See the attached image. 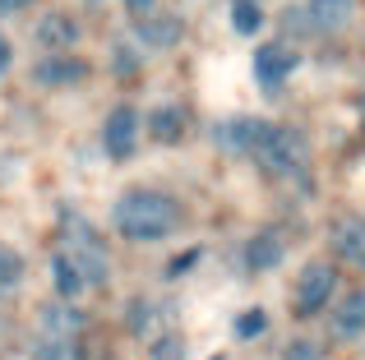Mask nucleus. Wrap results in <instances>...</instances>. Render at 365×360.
I'll return each mask as SVG.
<instances>
[{
  "mask_svg": "<svg viewBox=\"0 0 365 360\" xmlns=\"http://www.w3.org/2000/svg\"><path fill=\"white\" fill-rule=\"evenodd\" d=\"M111 226L125 240H167L180 226V203L162 189H125L111 208Z\"/></svg>",
  "mask_w": 365,
  "mask_h": 360,
  "instance_id": "f257e3e1",
  "label": "nucleus"
},
{
  "mask_svg": "<svg viewBox=\"0 0 365 360\" xmlns=\"http://www.w3.org/2000/svg\"><path fill=\"white\" fill-rule=\"evenodd\" d=\"M250 157H255L268 176H301L305 166H310V144H305L301 129L268 125V120H264V129H259L255 153H250Z\"/></svg>",
  "mask_w": 365,
  "mask_h": 360,
  "instance_id": "f03ea898",
  "label": "nucleus"
},
{
  "mask_svg": "<svg viewBox=\"0 0 365 360\" xmlns=\"http://www.w3.org/2000/svg\"><path fill=\"white\" fill-rule=\"evenodd\" d=\"M65 259L79 268V277H83V287H107V277H111V263H107V250H102V240H98V231H93L83 217H65Z\"/></svg>",
  "mask_w": 365,
  "mask_h": 360,
  "instance_id": "7ed1b4c3",
  "label": "nucleus"
},
{
  "mask_svg": "<svg viewBox=\"0 0 365 360\" xmlns=\"http://www.w3.org/2000/svg\"><path fill=\"white\" fill-rule=\"evenodd\" d=\"M333 291H338V268H333V263H324V259L305 263L301 277H296V291H292L296 314L310 319V314H319V309H329Z\"/></svg>",
  "mask_w": 365,
  "mask_h": 360,
  "instance_id": "20e7f679",
  "label": "nucleus"
},
{
  "mask_svg": "<svg viewBox=\"0 0 365 360\" xmlns=\"http://www.w3.org/2000/svg\"><path fill=\"white\" fill-rule=\"evenodd\" d=\"M139 125H143V116L134 107H111V116L102 120V148H107V157L111 162H130L134 157V144H139Z\"/></svg>",
  "mask_w": 365,
  "mask_h": 360,
  "instance_id": "39448f33",
  "label": "nucleus"
},
{
  "mask_svg": "<svg viewBox=\"0 0 365 360\" xmlns=\"http://www.w3.org/2000/svg\"><path fill=\"white\" fill-rule=\"evenodd\" d=\"M88 79V60L83 55H46V60L33 65V83L37 88H79Z\"/></svg>",
  "mask_w": 365,
  "mask_h": 360,
  "instance_id": "423d86ee",
  "label": "nucleus"
},
{
  "mask_svg": "<svg viewBox=\"0 0 365 360\" xmlns=\"http://www.w3.org/2000/svg\"><path fill=\"white\" fill-rule=\"evenodd\" d=\"M259 129H264V120H255V116H227V120L213 125V144L222 148V153H232V157H250Z\"/></svg>",
  "mask_w": 365,
  "mask_h": 360,
  "instance_id": "0eeeda50",
  "label": "nucleus"
},
{
  "mask_svg": "<svg viewBox=\"0 0 365 360\" xmlns=\"http://www.w3.org/2000/svg\"><path fill=\"white\" fill-rule=\"evenodd\" d=\"M33 37H37V46H46L51 55H70V46H79V23H74L70 14H61V9H46V14L37 18Z\"/></svg>",
  "mask_w": 365,
  "mask_h": 360,
  "instance_id": "6e6552de",
  "label": "nucleus"
},
{
  "mask_svg": "<svg viewBox=\"0 0 365 360\" xmlns=\"http://www.w3.org/2000/svg\"><path fill=\"white\" fill-rule=\"evenodd\" d=\"M292 70H296V51L292 46H282V42L255 46V79L264 83V88H277L282 79H292Z\"/></svg>",
  "mask_w": 365,
  "mask_h": 360,
  "instance_id": "1a4fd4ad",
  "label": "nucleus"
},
{
  "mask_svg": "<svg viewBox=\"0 0 365 360\" xmlns=\"http://www.w3.org/2000/svg\"><path fill=\"white\" fill-rule=\"evenodd\" d=\"M333 337L338 342H356V337H365V287L347 291V296L333 305Z\"/></svg>",
  "mask_w": 365,
  "mask_h": 360,
  "instance_id": "9d476101",
  "label": "nucleus"
},
{
  "mask_svg": "<svg viewBox=\"0 0 365 360\" xmlns=\"http://www.w3.org/2000/svg\"><path fill=\"white\" fill-rule=\"evenodd\" d=\"M37 337H70V342H79L83 337V314L70 305V300L42 305V314H37Z\"/></svg>",
  "mask_w": 365,
  "mask_h": 360,
  "instance_id": "9b49d317",
  "label": "nucleus"
},
{
  "mask_svg": "<svg viewBox=\"0 0 365 360\" xmlns=\"http://www.w3.org/2000/svg\"><path fill=\"white\" fill-rule=\"evenodd\" d=\"M180 33H185V28H180V18L176 14H143L139 23H134V42L139 46H148V51H171V46L180 42Z\"/></svg>",
  "mask_w": 365,
  "mask_h": 360,
  "instance_id": "f8f14e48",
  "label": "nucleus"
},
{
  "mask_svg": "<svg viewBox=\"0 0 365 360\" xmlns=\"http://www.w3.org/2000/svg\"><path fill=\"white\" fill-rule=\"evenodd\" d=\"M351 14H356V0H305V18L314 33H338L351 23Z\"/></svg>",
  "mask_w": 365,
  "mask_h": 360,
  "instance_id": "ddd939ff",
  "label": "nucleus"
},
{
  "mask_svg": "<svg viewBox=\"0 0 365 360\" xmlns=\"http://www.w3.org/2000/svg\"><path fill=\"white\" fill-rule=\"evenodd\" d=\"M282 254H287L282 231H255V235H250V245H245V268L250 272H268V268L282 263Z\"/></svg>",
  "mask_w": 365,
  "mask_h": 360,
  "instance_id": "4468645a",
  "label": "nucleus"
},
{
  "mask_svg": "<svg viewBox=\"0 0 365 360\" xmlns=\"http://www.w3.org/2000/svg\"><path fill=\"white\" fill-rule=\"evenodd\" d=\"M143 125H148V134L158 139V144H180V134H185V111H180L176 102H162V107H153L148 116H143Z\"/></svg>",
  "mask_w": 365,
  "mask_h": 360,
  "instance_id": "2eb2a0df",
  "label": "nucleus"
},
{
  "mask_svg": "<svg viewBox=\"0 0 365 360\" xmlns=\"http://www.w3.org/2000/svg\"><path fill=\"white\" fill-rule=\"evenodd\" d=\"M333 250L347 263L365 268V217H342V222L333 226Z\"/></svg>",
  "mask_w": 365,
  "mask_h": 360,
  "instance_id": "dca6fc26",
  "label": "nucleus"
},
{
  "mask_svg": "<svg viewBox=\"0 0 365 360\" xmlns=\"http://www.w3.org/2000/svg\"><path fill=\"white\" fill-rule=\"evenodd\" d=\"M51 282H56V296H61V300H70V305H74V296L83 291L79 268H74V263L65 259V254H56V259H51Z\"/></svg>",
  "mask_w": 365,
  "mask_h": 360,
  "instance_id": "f3484780",
  "label": "nucleus"
},
{
  "mask_svg": "<svg viewBox=\"0 0 365 360\" xmlns=\"http://www.w3.org/2000/svg\"><path fill=\"white\" fill-rule=\"evenodd\" d=\"M33 360H83V351L70 337H33Z\"/></svg>",
  "mask_w": 365,
  "mask_h": 360,
  "instance_id": "a211bd4d",
  "label": "nucleus"
},
{
  "mask_svg": "<svg viewBox=\"0 0 365 360\" xmlns=\"http://www.w3.org/2000/svg\"><path fill=\"white\" fill-rule=\"evenodd\" d=\"M19 282H24V254L9 250V245H0V296H9Z\"/></svg>",
  "mask_w": 365,
  "mask_h": 360,
  "instance_id": "6ab92c4d",
  "label": "nucleus"
},
{
  "mask_svg": "<svg viewBox=\"0 0 365 360\" xmlns=\"http://www.w3.org/2000/svg\"><path fill=\"white\" fill-rule=\"evenodd\" d=\"M232 28L241 37H255L259 28H264V9H259L255 0H236V5H232Z\"/></svg>",
  "mask_w": 365,
  "mask_h": 360,
  "instance_id": "aec40b11",
  "label": "nucleus"
},
{
  "mask_svg": "<svg viewBox=\"0 0 365 360\" xmlns=\"http://www.w3.org/2000/svg\"><path fill=\"white\" fill-rule=\"evenodd\" d=\"M282 360H324V346L310 342V337H292L282 346Z\"/></svg>",
  "mask_w": 365,
  "mask_h": 360,
  "instance_id": "412c9836",
  "label": "nucleus"
},
{
  "mask_svg": "<svg viewBox=\"0 0 365 360\" xmlns=\"http://www.w3.org/2000/svg\"><path fill=\"white\" fill-rule=\"evenodd\" d=\"M268 328V314L264 309H245L241 319H236V337H241V342H250V337H259Z\"/></svg>",
  "mask_w": 365,
  "mask_h": 360,
  "instance_id": "4be33fe9",
  "label": "nucleus"
},
{
  "mask_svg": "<svg viewBox=\"0 0 365 360\" xmlns=\"http://www.w3.org/2000/svg\"><path fill=\"white\" fill-rule=\"evenodd\" d=\"M153 356L158 360H180L185 356V342H180V337H162V342L153 346Z\"/></svg>",
  "mask_w": 365,
  "mask_h": 360,
  "instance_id": "5701e85b",
  "label": "nucleus"
},
{
  "mask_svg": "<svg viewBox=\"0 0 365 360\" xmlns=\"http://www.w3.org/2000/svg\"><path fill=\"white\" fill-rule=\"evenodd\" d=\"M199 254H204V250H185L180 259H171V263H167V277H180V272H190V268L199 263Z\"/></svg>",
  "mask_w": 365,
  "mask_h": 360,
  "instance_id": "b1692460",
  "label": "nucleus"
},
{
  "mask_svg": "<svg viewBox=\"0 0 365 360\" xmlns=\"http://www.w3.org/2000/svg\"><path fill=\"white\" fill-rule=\"evenodd\" d=\"M125 9H130L134 18H143V14H153V9H158V0H125Z\"/></svg>",
  "mask_w": 365,
  "mask_h": 360,
  "instance_id": "393cba45",
  "label": "nucleus"
},
{
  "mask_svg": "<svg viewBox=\"0 0 365 360\" xmlns=\"http://www.w3.org/2000/svg\"><path fill=\"white\" fill-rule=\"evenodd\" d=\"M9 65H14V46H9V37L0 33V74H5Z\"/></svg>",
  "mask_w": 365,
  "mask_h": 360,
  "instance_id": "a878e982",
  "label": "nucleus"
},
{
  "mask_svg": "<svg viewBox=\"0 0 365 360\" xmlns=\"http://www.w3.org/2000/svg\"><path fill=\"white\" fill-rule=\"evenodd\" d=\"M33 0H0V14H19V9H28Z\"/></svg>",
  "mask_w": 365,
  "mask_h": 360,
  "instance_id": "bb28decb",
  "label": "nucleus"
},
{
  "mask_svg": "<svg viewBox=\"0 0 365 360\" xmlns=\"http://www.w3.org/2000/svg\"><path fill=\"white\" fill-rule=\"evenodd\" d=\"M208 360H222V356H208Z\"/></svg>",
  "mask_w": 365,
  "mask_h": 360,
  "instance_id": "cd10ccee",
  "label": "nucleus"
}]
</instances>
